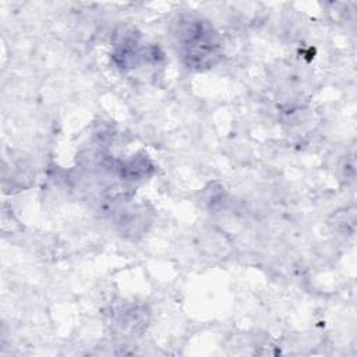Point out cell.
<instances>
[{"mask_svg": "<svg viewBox=\"0 0 357 357\" xmlns=\"http://www.w3.org/2000/svg\"><path fill=\"white\" fill-rule=\"evenodd\" d=\"M177 39L188 67L202 70L213 67L222 57L220 43L213 26L198 18H183L177 25Z\"/></svg>", "mask_w": 357, "mask_h": 357, "instance_id": "cell-1", "label": "cell"}, {"mask_svg": "<svg viewBox=\"0 0 357 357\" xmlns=\"http://www.w3.org/2000/svg\"><path fill=\"white\" fill-rule=\"evenodd\" d=\"M117 225L120 226L121 233L126 236H141L149 225L148 212L142 205H135L124 209V212H121L119 216Z\"/></svg>", "mask_w": 357, "mask_h": 357, "instance_id": "cell-2", "label": "cell"}, {"mask_svg": "<svg viewBox=\"0 0 357 357\" xmlns=\"http://www.w3.org/2000/svg\"><path fill=\"white\" fill-rule=\"evenodd\" d=\"M116 321L121 329L137 333L146 328L149 322V314L142 305H123V308H120L116 314Z\"/></svg>", "mask_w": 357, "mask_h": 357, "instance_id": "cell-3", "label": "cell"}, {"mask_svg": "<svg viewBox=\"0 0 357 357\" xmlns=\"http://www.w3.org/2000/svg\"><path fill=\"white\" fill-rule=\"evenodd\" d=\"M116 169L119 170L121 177L127 180H138L148 176L152 172L153 166L151 160L146 158V155H137L127 162L119 163Z\"/></svg>", "mask_w": 357, "mask_h": 357, "instance_id": "cell-4", "label": "cell"}, {"mask_svg": "<svg viewBox=\"0 0 357 357\" xmlns=\"http://www.w3.org/2000/svg\"><path fill=\"white\" fill-rule=\"evenodd\" d=\"M331 225L336 229V230H346L347 225H350L351 227L354 226V211H340L337 213L333 215V222H331Z\"/></svg>", "mask_w": 357, "mask_h": 357, "instance_id": "cell-5", "label": "cell"}]
</instances>
